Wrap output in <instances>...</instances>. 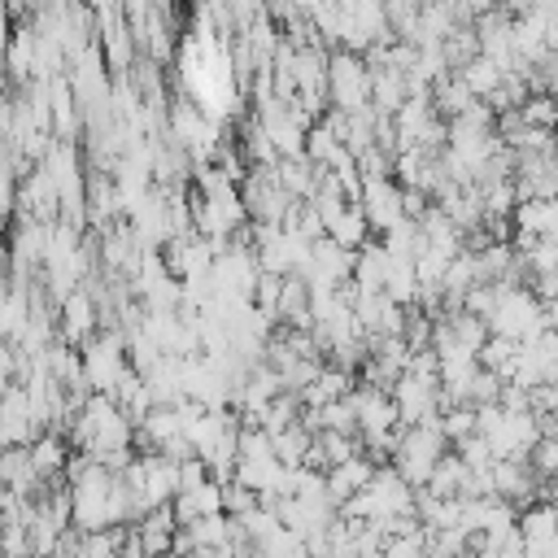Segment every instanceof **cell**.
<instances>
[{"mask_svg": "<svg viewBox=\"0 0 558 558\" xmlns=\"http://www.w3.org/2000/svg\"><path fill=\"white\" fill-rule=\"evenodd\" d=\"M436 423H440L445 440L462 445L466 436H475V405H445V414H440Z\"/></svg>", "mask_w": 558, "mask_h": 558, "instance_id": "ac0fdd59", "label": "cell"}, {"mask_svg": "<svg viewBox=\"0 0 558 558\" xmlns=\"http://www.w3.org/2000/svg\"><path fill=\"white\" fill-rule=\"evenodd\" d=\"M527 462H532V471L549 484V480H558V432H545L541 440H536V449L527 453Z\"/></svg>", "mask_w": 558, "mask_h": 558, "instance_id": "d6986e66", "label": "cell"}, {"mask_svg": "<svg viewBox=\"0 0 558 558\" xmlns=\"http://www.w3.org/2000/svg\"><path fill=\"white\" fill-rule=\"evenodd\" d=\"M471 484H475V471L458 458V453H445L440 458V466L432 471V480H427V493H436V497H471Z\"/></svg>", "mask_w": 558, "mask_h": 558, "instance_id": "5bb4252c", "label": "cell"}, {"mask_svg": "<svg viewBox=\"0 0 558 558\" xmlns=\"http://www.w3.org/2000/svg\"><path fill=\"white\" fill-rule=\"evenodd\" d=\"M545 480L532 471L527 458H497L493 462V497L510 501L514 510H527L536 501H545Z\"/></svg>", "mask_w": 558, "mask_h": 558, "instance_id": "8992f818", "label": "cell"}, {"mask_svg": "<svg viewBox=\"0 0 558 558\" xmlns=\"http://www.w3.org/2000/svg\"><path fill=\"white\" fill-rule=\"evenodd\" d=\"M61 327V340L65 344H87L92 336H96V327H100V301L92 296V292H74V296H65L61 301V318H57Z\"/></svg>", "mask_w": 558, "mask_h": 558, "instance_id": "ba28073f", "label": "cell"}, {"mask_svg": "<svg viewBox=\"0 0 558 558\" xmlns=\"http://www.w3.org/2000/svg\"><path fill=\"white\" fill-rule=\"evenodd\" d=\"M388 270H392L388 248H384V244H366V248H357L353 288H357V292H384V288H388Z\"/></svg>", "mask_w": 558, "mask_h": 558, "instance_id": "9a60e30c", "label": "cell"}, {"mask_svg": "<svg viewBox=\"0 0 558 558\" xmlns=\"http://www.w3.org/2000/svg\"><path fill=\"white\" fill-rule=\"evenodd\" d=\"M375 471H379V462L375 458H366V453H357V458H349V462H340V466H331L327 471V493H331V501L344 510L371 480H375Z\"/></svg>", "mask_w": 558, "mask_h": 558, "instance_id": "9c48e42d", "label": "cell"}, {"mask_svg": "<svg viewBox=\"0 0 558 558\" xmlns=\"http://www.w3.org/2000/svg\"><path fill=\"white\" fill-rule=\"evenodd\" d=\"M327 100L336 105V113H362L371 109V61L362 52H331L327 65Z\"/></svg>", "mask_w": 558, "mask_h": 558, "instance_id": "277c9868", "label": "cell"}, {"mask_svg": "<svg viewBox=\"0 0 558 558\" xmlns=\"http://www.w3.org/2000/svg\"><path fill=\"white\" fill-rule=\"evenodd\" d=\"M357 205H362L371 231H384V235H388L397 222H405V187H401L392 174H384V179H362Z\"/></svg>", "mask_w": 558, "mask_h": 558, "instance_id": "52a82bcc", "label": "cell"}, {"mask_svg": "<svg viewBox=\"0 0 558 558\" xmlns=\"http://www.w3.org/2000/svg\"><path fill=\"white\" fill-rule=\"evenodd\" d=\"M545 327H549L545 301H541L532 288H523V283H501V296H497V310H493V318H488V331L527 344V340H536Z\"/></svg>", "mask_w": 558, "mask_h": 558, "instance_id": "7a4b0ae2", "label": "cell"}, {"mask_svg": "<svg viewBox=\"0 0 558 558\" xmlns=\"http://www.w3.org/2000/svg\"><path fill=\"white\" fill-rule=\"evenodd\" d=\"M122 344H126L122 331H105V336H92L78 349L83 353V375H87V388L92 392H113L131 375V353Z\"/></svg>", "mask_w": 558, "mask_h": 558, "instance_id": "5b68a950", "label": "cell"}, {"mask_svg": "<svg viewBox=\"0 0 558 558\" xmlns=\"http://www.w3.org/2000/svg\"><path fill=\"white\" fill-rule=\"evenodd\" d=\"M327 240H336V244L349 248V253L366 248V244H371V222H366L362 205H344L340 214H331V218H327Z\"/></svg>", "mask_w": 558, "mask_h": 558, "instance_id": "4fadbf2b", "label": "cell"}, {"mask_svg": "<svg viewBox=\"0 0 558 558\" xmlns=\"http://www.w3.org/2000/svg\"><path fill=\"white\" fill-rule=\"evenodd\" d=\"M170 506H174V514H179L183 527L196 523V519L227 514V501H222V484H218V480H205V484H196V488H183Z\"/></svg>", "mask_w": 558, "mask_h": 558, "instance_id": "30bf717a", "label": "cell"}, {"mask_svg": "<svg viewBox=\"0 0 558 558\" xmlns=\"http://www.w3.org/2000/svg\"><path fill=\"white\" fill-rule=\"evenodd\" d=\"M410 74L405 70H392V65H371V105L379 113H397L405 100H410Z\"/></svg>", "mask_w": 558, "mask_h": 558, "instance_id": "8fae6325", "label": "cell"}, {"mask_svg": "<svg viewBox=\"0 0 558 558\" xmlns=\"http://www.w3.org/2000/svg\"><path fill=\"white\" fill-rule=\"evenodd\" d=\"M523 126H536V131H554L558 135V96L554 92H532L519 109Z\"/></svg>", "mask_w": 558, "mask_h": 558, "instance_id": "e0dca14e", "label": "cell"}, {"mask_svg": "<svg viewBox=\"0 0 558 558\" xmlns=\"http://www.w3.org/2000/svg\"><path fill=\"white\" fill-rule=\"evenodd\" d=\"M131 427L135 423L126 418V410L109 392H92L83 401V410L74 414V423H70V445L100 462L113 449H131Z\"/></svg>", "mask_w": 558, "mask_h": 558, "instance_id": "6da1fadb", "label": "cell"}, {"mask_svg": "<svg viewBox=\"0 0 558 558\" xmlns=\"http://www.w3.org/2000/svg\"><path fill=\"white\" fill-rule=\"evenodd\" d=\"M445 453H449V440H445L440 423H414V427H401V440L392 449V466L414 488H427V480H432V471L440 466Z\"/></svg>", "mask_w": 558, "mask_h": 558, "instance_id": "3957f363", "label": "cell"}, {"mask_svg": "<svg viewBox=\"0 0 558 558\" xmlns=\"http://www.w3.org/2000/svg\"><path fill=\"white\" fill-rule=\"evenodd\" d=\"M519 536H523L527 554H541L549 541H558V506L536 501V506L519 510Z\"/></svg>", "mask_w": 558, "mask_h": 558, "instance_id": "7c38bea8", "label": "cell"}, {"mask_svg": "<svg viewBox=\"0 0 558 558\" xmlns=\"http://www.w3.org/2000/svg\"><path fill=\"white\" fill-rule=\"evenodd\" d=\"M458 74L471 83V92H475L480 100H488V96H493V92L506 83V70H501L493 57H484V52H480V57H471V61H466Z\"/></svg>", "mask_w": 558, "mask_h": 558, "instance_id": "2e32d148", "label": "cell"}]
</instances>
